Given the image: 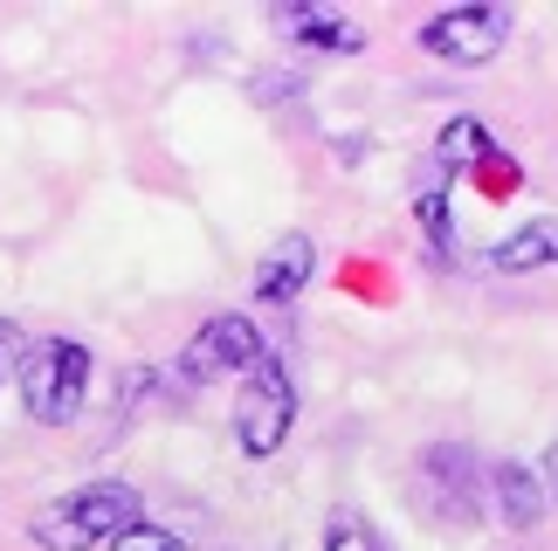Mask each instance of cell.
<instances>
[{
  "mask_svg": "<svg viewBox=\"0 0 558 551\" xmlns=\"http://www.w3.org/2000/svg\"><path fill=\"white\" fill-rule=\"evenodd\" d=\"M545 476L531 469V462H497V517L510 524V531H531V524H545Z\"/></svg>",
  "mask_w": 558,
  "mask_h": 551,
  "instance_id": "8",
  "label": "cell"
},
{
  "mask_svg": "<svg viewBox=\"0 0 558 551\" xmlns=\"http://www.w3.org/2000/svg\"><path fill=\"white\" fill-rule=\"evenodd\" d=\"M510 41V14L504 8H441L435 21H421V49L441 56V62H462L476 70Z\"/></svg>",
  "mask_w": 558,
  "mask_h": 551,
  "instance_id": "4",
  "label": "cell"
},
{
  "mask_svg": "<svg viewBox=\"0 0 558 551\" xmlns=\"http://www.w3.org/2000/svg\"><path fill=\"white\" fill-rule=\"evenodd\" d=\"M138 524H145L138 490H124V482H90V490L56 497L49 511L28 524V538L41 551H104V544H118L124 531H138Z\"/></svg>",
  "mask_w": 558,
  "mask_h": 551,
  "instance_id": "1",
  "label": "cell"
},
{
  "mask_svg": "<svg viewBox=\"0 0 558 551\" xmlns=\"http://www.w3.org/2000/svg\"><path fill=\"white\" fill-rule=\"evenodd\" d=\"M290 420H296V387H290V366L269 352L255 372H242V400H234V441H242L248 462H269V455L290 441Z\"/></svg>",
  "mask_w": 558,
  "mask_h": 551,
  "instance_id": "3",
  "label": "cell"
},
{
  "mask_svg": "<svg viewBox=\"0 0 558 551\" xmlns=\"http://www.w3.org/2000/svg\"><path fill=\"white\" fill-rule=\"evenodd\" d=\"M483 159H497V138H489L476 118H448L441 138H435V166L456 173V166H483Z\"/></svg>",
  "mask_w": 558,
  "mask_h": 551,
  "instance_id": "10",
  "label": "cell"
},
{
  "mask_svg": "<svg viewBox=\"0 0 558 551\" xmlns=\"http://www.w3.org/2000/svg\"><path fill=\"white\" fill-rule=\"evenodd\" d=\"M497 262L504 276H524V269H545L558 262V221H524V228H510V235L497 242Z\"/></svg>",
  "mask_w": 558,
  "mask_h": 551,
  "instance_id": "9",
  "label": "cell"
},
{
  "mask_svg": "<svg viewBox=\"0 0 558 551\" xmlns=\"http://www.w3.org/2000/svg\"><path fill=\"white\" fill-rule=\"evenodd\" d=\"M325 551H386L379 544V531L366 517H352V511H338L331 524H325Z\"/></svg>",
  "mask_w": 558,
  "mask_h": 551,
  "instance_id": "12",
  "label": "cell"
},
{
  "mask_svg": "<svg viewBox=\"0 0 558 551\" xmlns=\"http://www.w3.org/2000/svg\"><path fill=\"white\" fill-rule=\"evenodd\" d=\"M311 269H317L311 235H276L263 248V262H255V296H263V304H296L304 283H311Z\"/></svg>",
  "mask_w": 558,
  "mask_h": 551,
  "instance_id": "6",
  "label": "cell"
},
{
  "mask_svg": "<svg viewBox=\"0 0 558 551\" xmlns=\"http://www.w3.org/2000/svg\"><path fill=\"white\" fill-rule=\"evenodd\" d=\"M276 28H283L290 41H304V49H331V56L366 49V35H359L338 8H304V0H283V8H276Z\"/></svg>",
  "mask_w": 558,
  "mask_h": 551,
  "instance_id": "7",
  "label": "cell"
},
{
  "mask_svg": "<svg viewBox=\"0 0 558 551\" xmlns=\"http://www.w3.org/2000/svg\"><path fill=\"white\" fill-rule=\"evenodd\" d=\"M414 221L427 228V242H435L441 256H448V248H456V228H448V173H441V166H435V173H427V186L414 194Z\"/></svg>",
  "mask_w": 558,
  "mask_h": 551,
  "instance_id": "11",
  "label": "cell"
},
{
  "mask_svg": "<svg viewBox=\"0 0 558 551\" xmlns=\"http://www.w3.org/2000/svg\"><path fill=\"white\" fill-rule=\"evenodd\" d=\"M21 407H28L41 428H62V420L83 414V393H90V352L76 338H28L21 352Z\"/></svg>",
  "mask_w": 558,
  "mask_h": 551,
  "instance_id": "2",
  "label": "cell"
},
{
  "mask_svg": "<svg viewBox=\"0 0 558 551\" xmlns=\"http://www.w3.org/2000/svg\"><path fill=\"white\" fill-rule=\"evenodd\" d=\"M545 490H551V503H558V441L545 449Z\"/></svg>",
  "mask_w": 558,
  "mask_h": 551,
  "instance_id": "15",
  "label": "cell"
},
{
  "mask_svg": "<svg viewBox=\"0 0 558 551\" xmlns=\"http://www.w3.org/2000/svg\"><path fill=\"white\" fill-rule=\"evenodd\" d=\"M118 551H193V544H180L173 531H153V524H138V531L118 538Z\"/></svg>",
  "mask_w": 558,
  "mask_h": 551,
  "instance_id": "13",
  "label": "cell"
},
{
  "mask_svg": "<svg viewBox=\"0 0 558 551\" xmlns=\"http://www.w3.org/2000/svg\"><path fill=\"white\" fill-rule=\"evenodd\" d=\"M21 352H28V338H21V331L8 325V317H0V379L21 372Z\"/></svg>",
  "mask_w": 558,
  "mask_h": 551,
  "instance_id": "14",
  "label": "cell"
},
{
  "mask_svg": "<svg viewBox=\"0 0 558 551\" xmlns=\"http://www.w3.org/2000/svg\"><path fill=\"white\" fill-rule=\"evenodd\" d=\"M263 358H269L263 331H255L242 310H221V317H207V325L193 331L180 372H186V379H221V372H255Z\"/></svg>",
  "mask_w": 558,
  "mask_h": 551,
  "instance_id": "5",
  "label": "cell"
}]
</instances>
